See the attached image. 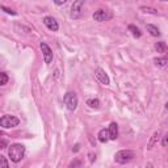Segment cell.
<instances>
[{
    "label": "cell",
    "instance_id": "cell-12",
    "mask_svg": "<svg viewBox=\"0 0 168 168\" xmlns=\"http://www.w3.org/2000/svg\"><path fill=\"white\" fill-rule=\"evenodd\" d=\"M147 30L150 32V34L152 37H159L160 36L159 28H158V26H155V25H152V24H147Z\"/></svg>",
    "mask_w": 168,
    "mask_h": 168
},
{
    "label": "cell",
    "instance_id": "cell-15",
    "mask_svg": "<svg viewBox=\"0 0 168 168\" xmlns=\"http://www.w3.org/2000/svg\"><path fill=\"white\" fill-rule=\"evenodd\" d=\"M87 105L92 109H99L100 108V100L99 99H89V100H87Z\"/></svg>",
    "mask_w": 168,
    "mask_h": 168
},
{
    "label": "cell",
    "instance_id": "cell-7",
    "mask_svg": "<svg viewBox=\"0 0 168 168\" xmlns=\"http://www.w3.org/2000/svg\"><path fill=\"white\" fill-rule=\"evenodd\" d=\"M95 76L101 84H104V85H109L110 84V79L108 76V74H106L105 70H103L101 67H97V69L95 70Z\"/></svg>",
    "mask_w": 168,
    "mask_h": 168
},
{
    "label": "cell",
    "instance_id": "cell-27",
    "mask_svg": "<svg viewBox=\"0 0 168 168\" xmlns=\"http://www.w3.org/2000/svg\"><path fill=\"white\" fill-rule=\"evenodd\" d=\"M164 108H165V109H168V101L165 103V105H164Z\"/></svg>",
    "mask_w": 168,
    "mask_h": 168
},
{
    "label": "cell",
    "instance_id": "cell-13",
    "mask_svg": "<svg viewBox=\"0 0 168 168\" xmlns=\"http://www.w3.org/2000/svg\"><path fill=\"white\" fill-rule=\"evenodd\" d=\"M127 29H129V32L133 34V37H135V38H139L140 36H142V32H140L135 25H133V24H130L129 26H127Z\"/></svg>",
    "mask_w": 168,
    "mask_h": 168
},
{
    "label": "cell",
    "instance_id": "cell-1",
    "mask_svg": "<svg viewBox=\"0 0 168 168\" xmlns=\"http://www.w3.org/2000/svg\"><path fill=\"white\" fill-rule=\"evenodd\" d=\"M8 155H9L11 162H13V163L21 162V159L25 156V147L20 143L12 145L8 149Z\"/></svg>",
    "mask_w": 168,
    "mask_h": 168
},
{
    "label": "cell",
    "instance_id": "cell-3",
    "mask_svg": "<svg viewBox=\"0 0 168 168\" xmlns=\"http://www.w3.org/2000/svg\"><path fill=\"white\" fill-rule=\"evenodd\" d=\"M63 103L66 105V108L74 112L76 108H78V96L75 92H67L64 97H63Z\"/></svg>",
    "mask_w": 168,
    "mask_h": 168
},
{
    "label": "cell",
    "instance_id": "cell-4",
    "mask_svg": "<svg viewBox=\"0 0 168 168\" xmlns=\"http://www.w3.org/2000/svg\"><path fill=\"white\" fill-rule=\"evenodd\" d=\"M20 124V120L16 116H11V114H5L0 118V126L3 129H11V127H16Z\"/></svg>",
    "mask_w": 168,
    "mask_h": 168
},
{
    "label": "cell",
    "instance_id": "cell-19",
    "mask_svg": "<svg viewBox=\"0 0 168 168\" xmlns=\"http://www.w3.org/2000/svg\"><path fill=\"white\" fill-rule=\"evenodd\" d=\"M8 75H7L5 72H2L0 74V85H5L7 83H8Z\"/></svg>",
    "mask_w": 168,
    "mask_h": 168
},
{
    "label": "cell",
    "instance_id": "cell-26",
    "mask_svg": "<svg viewBox=\"0 0 168 168\" xmlns=\"http://www.w3.org/2000/svg\"><path fill=\"white\" fill-rule=\"evenodd\" d=\"M79 150H80V145H79V143H76L75 146L72 147V151H74V152H78Z\"/></svg>",
    "mask_w": 168,
    "mask_h": 168
},
{
    "label": "cell",
    "instance_id": "cell-21",
    "mask_svg": "<svg viewBox=\"0 0 168 168\" xmlns=\"http://www.w3.org/2000/svg\"><path fill=\"white\" fill-rule=\"evenodd\" d=\"M2 9H3L5 13H8V15H12V16H16V15H17L16 11H13V9H11V8H7L5 5H2Z\"/></svg>",
    "mask_w": 168,
    "mask_h": 168
},
{
    "label": "cell",
    "instance_id": "cell-29",
    "mask_svg": "<svg viewBox=\"0 0 168 168\" xmlns=\"http://www.w3.org/2000/svg\"><path fill=\"white\" fill-rule=\"evenodd\" d=\"M167 59H168V57H167Z\"/></svg>",
    "mask_w": 168,
    "mask_h": 168
},
{
    "label": "cell",
    "instance_id": "cell-14",
    "mask_svg": "<svg viewBox=\"0 0 168 168\" xmlns=\"http://www.w3.org/2000/svg\"><path fill=\"white\" fill-rule=\"evenodd\" d=\"M159 135H160V133H159V131H155V133L152 134V137H151V139H150V142H149V145H147V150H151L152 147L155 146V143L158 142Z\"/></svg>",
    "mask_w": 168,
    "mask_h": 168
},
{
    "label": "cell",
    "instance_id": "cell-17",
    "mask_svg": "<svg viewBox=\"0 0 168 168\" xmlns=\"http://www.w3.org/2000/svg\"><path fill=\"white\" fill-rule=\"evenodd\" d=\"M139 9L142 11V12H145V13H150V15H158V9L152 8V7H145V5H142Z\"/></svg>",
    "mask_w": 168,
    "mask_h": 168
},
{
    "label": "cell",
    "instance_id": "cell-8",
    "mask_svg": "<svg viewBox=\"0 0 168 168\" xmlns=\"http://www.w3.org/2000/svg\"><path fill=\"white\" fill-rule=\"evenodd\" d=\"M109 18H112V13L105 11V9H97L93 13V20H95V21L104 23V21H108Z\"/></svg>",
    "mask_w": 168,
    "mask_h": 168
},
{
    "label": "cell",
    "instance_id": "cell-9",
    "mask_svg": "<svg viewBox=\"0 0 168 168\" xmlns=\"http://www.w3.org/2000/svg\"><path fill=\"white\" fill-rule=\"evenodd\" d=\"M42 21H43L45 26H46V28H48L49 30H51V32H58V30H59V24H58V21H57L54 17H51V16H45Z\"/></svg>",
    "mask_w": 168,
    "mask_h": 168
},
{
    "label": "cell",
    "instance_id": "cell-2",
    "mask_svg": "<svg viewBox=\"0 0 168 168\" xmlns=\"http://www.w3.org/2000/svg\"><path fill=\"white\" fill-rule=\"evenodd\" d=\"M134 158H135L134 151H131V150H121V151L116 152V155H114V162L118 163V164H127V163H130Z\"/></svg>",
    "mask_w": 168,
    "mask_h": 168
},
{
    "label": "cell",
    "instance_id": "cell-28",
    "mask_svg": "<svg viewBox=\"0 0 168 168\" xmlns=\"http://www.w3.org/2000/svg\"><path fill=\"white\" fill-rule=\"evenodd\" d=\"M160 2H168V0H160Z\"/></svg>",
    "mask_w": 168,
    "mask_h": 168
},
{
    "label": "cell",
    "instance_id": "cell-5",
    "mask_svg": "<svg viewBox=\"0 0 168 168\" xmlns=\"http://www.w3.org/2000/svg\"><path fill=\"white\" fill-rule=\"evenodd\" d=\"M84 2L85 0H75V2H74L72 7H71V12H70V17L72 20H79L80 17H82Z\"/></svg>",
    "mask_w": 168,
    "mask_h": 168
},
{
    "label": "cell",
    "instance_id": "cell-24",
    "mask_svg": "<svg viewBox=\"0 0 168 168\" xmlns=\"http://www.w3.org/2000/svg\"><path fill=\"white\" fill-rule=\"evenodd\" d=\"M69 0H54V3L57 4V5H63V4H66Z\"/></svg>",
    "mask_w": 168,
    "mask_h": 168
},
{
    "label": "cell",
    "instance_id": "cell-20",
    "mask_svg": "<svg viewBox=\"0 0 168 168\" xmlns=\"http://www.w3.org/2000/svg\"><path fill=\"white\" fill-rule=\"evenodd\" d=\"M8 167H9V163L7 162V159L3 155H0V168H8Z\"/></svg>",
    "mask_w": 168,
    "mask_h": 168
},
{
    "label": "cell",
    "instance_id": "cell-10",
    "mask_svg": "<svg viewBox=\"0 0 168 168\" xmlns=\"http://www.w3.org/2000/svg\"><path fill=\"white\" fill-rule=\"evenodd\" d=\"M108 130H109V138L110 140H116L118 138V125L116 122H112L108 127Z\"/></svg>",
    "mask_w": 168,
    "mask_h": 168
},
{
    "label": "cell",
    "instance_id": "cell-11",
    "mask_svg": "<svg viewBox=\"0 0 168 168\" xmlns=\"http://www.w3.org/2000/svg\"><path fill=\"white\" fill-rule=\"evenodd\" d=\"M97 138H99V140L101 143H106L110 139L109 138V130L108 129H101L99 131V134H97Z\"/></svg>",
    "mask_w": 168,
    "mask_h": 168
},
{
    "label": "cell",
    "instance_id": "cell-22",
    "mask_svg": "<svg viewBox=\"0 0 168 168\" xmlns=\"http://www.w3.org/2000/svg\"><path fill=\"white\" fill-rule=\"evenodd\" d=\"M7 143H8V142H7V139L3 138L2 142H0V149H7Z\"/></svg>",
    "mask_w": 168,
    "mask_h": 168
},
{
    "label": "cell",
    "instance_id": "cell-23",
    "mask_svg": "<svg viewBox=\"0 0 168 168\" xmlns=\"http://www.w3.org/2000/svg\"><path fill=\"white\" fill-rule=\"evenodd\" d=\"M167 145H168V133H167L163 137V140H162V146H164V147H165Z\"/></svg>",
    "mask_w": 168,
    "mask_h": 168
},
{
    "label": "cell",
    "instance_id": "cell-16",
    "mask_svg": "<svg viewBox=\"0 0 168 168\" xmlns=\"http://www.w3.org/2000/svg\"><path fill=\"white\" fill-rule=\"evenodd\" d=\"M155 50H156L158 53H165V51L168 50V48H167L165 42L160 41V42H156V43H155Z\"/></svg>",
    "mask_w": 168,
    "mask_h": 168
},
{
    "label": "cell",
    "instance_id": "cell-6",
    "mask_svg": "<svg viewBox=\"0 0 168 168\" xmlns=\"http://www.w3.org/2000/svg\"><path fill=\"white\" fill-rule=\"evenodd\" d=\"M39 48L42 50V54H43V60L46 64H50L53 62V50L50 49V46L46 43V42H41Z\"/></svg>",
    "mask_w": 168,
    "mask_h": 168
},
{
    "label": "cell",
    "instance_id": "cell-18",
    "mask_svg": "<svg viewBox=\"0 0 168 168\" xmlns=\"http://www.w3.org/2000/svg\"><path fill=\"white\" fill-rule=\"evenodd\" d=\"M154 62H155V64L159 66V67H164L168 63V59L167 58H155L154 59Z\"/></svg>",
    "mask_w": 168,
    "mask_h": 168
},
{
    "label": "cell",
    "instance_id": "cell-25",
    "mask_svg": "<svg viewBox=\"0 0 168 168\" xmlns=\"http://www.w3.org/2000/svg\"><path fill=\"white\" fill-rule=\"evenodd\" d=\"M82 164V162L80 160H75V162H72L71 164H70V167H78V165H80Z\"/></svg>",
    "mask_w": 168,
    "mask_h": 168
}]
</instances>
